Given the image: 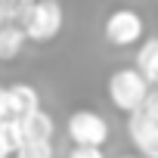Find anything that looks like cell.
I'll list each match as a JSON object with an SVG mask.
<instances>
[{
	"label": "cell",
	"mask_w": 158,
	"mask_h": 158,
	"mask_svg": "<svg viewBox=\"0 0 158 158\" xmlns=\"http://www.w3.org/2000/svg\"><path fill=\"white\" fill-rule=\"evenodd\" d=\"M16 3H19V6H28V3H34V0H16Z\"/></svg>",
	"instance_id": "cell-14"
},
{
	"label": "cell",
	"mask_w": 158,
	"mask_h": 158,
	"mask_svg": "<svg viewBox=\"0 0 158 158\" xmlns=\"http://www.w3.org/2000/svg\"><path fill=\"white\" fill-rule=\"evenodd\" d=\"M25 44L28 40H25V34H22V28L16 22H3V25H0V62L19 59V53H22Z\"/></svg>",
	"instance_id": "cell-9"
},
{
	"label": "cell",
	"mask_w": 158,
	"mask_h": 158,
	"mask_svg": "<svg viewBox=\"0 0 158 158\" xmlns=\"http://www.w3.org/2000/svg\"><path fill=\"white\" fill-rule=\"evenodd\" d=\"M65 133L71 139V146H93L102 149V143L109 139V121L93 112V109H77L68 115L65 121Z\"/></svg>",
	"instance_id": "cell-4"
},
{
	"label": "cell",
	"mask_w": 158,
	"mask_h": 158,
	"mask_svg": "<svg viewBox=\"0 0 158 158\" xmlns=\"http://www.w3.org/2000/svg\"><path fill=\"white\" fill-rule=\"evenodd\" d=\"M68 158H106L102 149H93V146H71Z\"/></svg>",
	"instance_id": "cell-11"
},
{
	"label": "cell",
	"mask_w": 158,
	"mask_h": 158,
	"mask_svg": "<svg viewBox=\"0 0 158 158\" xmlns=\"http://www.w3.org/2000/svg\"><path fill=\"white\" fill-rule=\"evenodd\" d=\"M106 90H109V102H112L121 115H133V112L139 109V102L149 96V90H155V87H149V84L143 81L139 71H136L133 65H124V68H115V71L109 74Z\"/></svg>",
	"instance_id": "cell-2"
},
{
	"label": "cell",
	"mask_w": 158,
	"mask_h": 158,
	"mask_svg": "<svg viewBox=\"0 0 158 158\" xmlns=\"http://www.w3.org/2000/svg\"><path fill=\"white\" fill-rule=\"evenodd\" d=\"M19 127H22V136L28 143H53V133H56V121L50 112L37 109L25 118H19Z\"/></svg>",
	"instance_id": "cell-7"
},
{
	"label": "cell",
	"mask_w": 158,
	"mask_h": 158,
	"mask_svg": "<svg viewBox=\"0 0 158 158\" xmlns=\"http://www.w3.org/2000/svg\"><path fill=\"white\" fill-rule=\"evenodd\" d=\"M13 158H56V152H53V143H22L16 152H13Z\"/></svg>",
	"instance_id": "cell-10"
},
{
	"label": "cell",
	"mask_w": 158,
	"mask_h": 158,
	"mask_svg": "<svg viewBox=\"0 0 158 158\" xmlns=\"http://www.w3.org/2000/svg\"><path fill=\"white\" fill-rule=\"evenodd\" d=\"M62 25H65V10L59 0H34L19 16V28H22L25 40H31V44L56 40L62 34Z\"/></svg>",
	"instance_id": "cell-1"
},
{
	"label": "cell",
	"mask_w": 158,
	"mask_h": 158,
	"mask_svg": "<svg viewBox=\"0 0 158 158\" xmlns=\"http://www.w3.org/2000/svg\"><path fill=\"white\" fill-rule=\"evenodd\" d=\"M127 136L136 146L139 158H158V121L139 112L127 115Z\"/></svg>",
	"instance_id": "cell-5"
},
{
	"label": "cell",
	"mask_w": 158,
	"mask_h": 158,
	"mask_svg": "<svg viewBox=\"0 0 158 158\" xmlns=\"http://www.w3.org/2000/svg\"><path fill=\"white\" fill-rule=\"evenodd\" d=\"M6 121V90L0 87V124Z\"/></svg>",
	"instance_id": "cell-12"
},
{
	"label": "cell",
	"mask_w": 158,
	"mask_h": 158,
	"mask_svg": "<svg viewBox=\"0 0 158 158\" xmlns=\"http://www.w3.org/2000/svg\"><path fill=\"white\" fill-rule=\"evenodd\" d=\"M133 68L139 71V77H143L149 87L158 84V37H146V40L139 44Z\"/></svg>",
	"instance_id": "cell-8"
},
{
	"label": "cell",
	"mask_w": 158,
	"mask_h": 158,
	"mask_svg": "<svg viewBox=\"0 0 158 158\" xmlns=\"http://www.w3.org/2000/svg\"><path fill=\"white\" fill-rule=\"evenodd\" d=\"M3 90H6V121H19L40 109V93L31 84H13Z\"/></svg>",
	"instance_id": "cell-6"
},
{
	"label": "cell",
	"mask_w": 158,
	"mask_h": 158,
	"mask_svg": "<svg viewBox=\"0 0 158 158\" xmlns=\"http://www.w3.org/2000/svg\"><path fill=\"white\" fill-rule=\"evenodd\" d=\"M102 37L106 44L112 47H136L143 37H146V22L136 10L130 6H118L106 16L102 22Z\"/></svg>",
	"instance_id": "cell-3"
},
{
	"label": "cell",
	"mask_w": 158,
	"mask_h": 158,
	"mask_svg": "<svg viewBox=\"0 0 158 158\" xmlns=\"http://www.w3.org/2000/svg\"><path fill=\"white\" fill-rule=\"evenodd\" d=\"M10 155H13V152L6 149V143H3V139H0V158H10Z\"/></svg>",
	"instance_id": "cell-13"
},
{
	"label": "cell",
	"mask_w": 158,
	"mask_h": 158,
	"mask_svg": "<svg viewBox=\"0 0 158 158\" xmlns=\"http://www.w3.org/2000/svg\"><path fill=\"white\" fill-rule=\"evenodd\" d=\"M121 158H139V155H121Z\"/></svg>",
	"instance_id": "cell-15"
}]
</instances>
